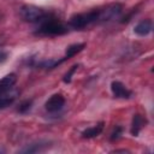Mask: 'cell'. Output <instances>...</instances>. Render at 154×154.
<instances>
[{
    "mask_svg": "<svg viewBox=\"0 0 154 154\" xmlns=\"http://www.w3.org/2000/svg\"><path fill=\"white\" fill-rule=\"evenodd\" d=\"M47 147L46 143H34V144H30L23 149H20L19 152L20 153H37V152H42L45 148Z\"/></svg>",
    "mask_w": 154,
    "mask_h": 154,
    "instance_id": "4fadbf2b",
    "label": "cell"
},
{
    "mask_svg": "<svg viewBox=\"0 0 154 154\" xmlns=\"http://www.w3.org/2000/svg\"><path fill=\"white\" fill-rule=\"evenodd\" d=\"M6 59H7V53L4 51H0V64L4 63Z\"/></svg>",
    "mask_w": 154,
    "mask_h": 154,
    "instance_id": "e0dca14e",
    "label": "cell"
},
{
    "mask_svg": "<svg viewBox=\"0 0 154 154\" xmlns=\"http://www.w3.org/2000/svg\"><path fill=\"white\" fill-rule=\"evenodd\" d=\"M143 124H144L143 118L140 114H135L134 118H132V124H131V134L134 136H137L138 132H140V130L142 129Z\"/></svg>",
    "mask_w": 154,
    "mask_h": 154,
    "instance_id": "8fae6325",
    "label": "cell"
},
{
    "mask_svg": "<svg viewBox=\"0 0 154 154\" xmlns=\"http://www.w3.org/2000/svg\"><path fill=\"white\" fill-rule=\"evenodd\" d=\"M97 18H99V10H93V11H89L85 13L73 14L69 20V24L73 29H82V28H85L87 25L96 22Z\"/></svg>",
    "mask_w": 154,
    "mask_h": 154,
    "instance_id": "7a4b0ae2",
    "label": "cell"
},
{
    "mask_svg": "<svg viewBox=\"0 0 154 154\" xmlns=\"http://www.w3.org/2000/svg\"><path fill=\"white\" fill-rule=\"evenodd\" d=\"M77 67H78V65H73V66L65 73V76H64V82H65V83H70V82H71V77H72L73 72L77 70Z\"/></svg>",
    "mask_w": 154,
    "mask_h": 154,
    "instance_id": "9a60e30c",
    "label": "cell"
},
{
    "mask_svg": "<svg viewBox=\"0 0 154 154\" xmlns=\"http://www.w3.org/2000/svg\"><path fill=\"white\" fill-rule=\"evenodd\" d=\"M85 47V43H75V45H71L66 48V52H65V58L69 59L73 55H76L77 53H79L83 48Z\"/></svg>",
    "mask_w": 154,
    "mask_h": 154,
    "instance_id": "7c38bea8",
    "label": "cell"
},
{
    "mask_svg": "<svg viewBox=\"0 0 154 154\" xmlns=\"http://www.w3.org/2000/svg\"><path fill=\"white\" fill-rule=\"evenodd\" d=\"M1 152H4V150H2V149H0V153H1Z\"/></svg>",
    "mask_w": 154,
    "mask_h": 154,
    "instance_id": "ac0fdd59",
    "label": "cell"
},
{
    "mask_svg": "<svg viewBox=\"0 0 154 154\" xmlns=\"http://www.w3.org/2000/svg\"><path fill=\"white\" fill-rule=\"evenodd\" d=\"M20 17L25 20V22H30V23H37V22H42L45 18L48 17V14L40 7L34 6V5H24L20 7L19 10Z\"/></svg>",
    "mask_w": 154,
    "mask_h": 154,
    "instance_id": "3957f363",
    "label": "cell"
},
{
    "mask_svg": "<svg viewBox=\"0 0 154 154\" xmlns=\"http://www.w3.org/2000/svg\"><path fill=\"white\" fill-rule=\"evenodd\" d=\"M65 105V99L60 94H54L52 95L45 103V108L49 113H57L59 112Z\"/></svg>",
    "mask_w": 154,
    "mask_h": 154,
    "instance_id": "5b68a950",
    "label": "cell"
},
{
    "mask_svg": "<svg viewBox=\"0 0 154 154\" xmlns=\"http://www.w3.org/2000/svg\"><path fill=\"white\" fill-rule=\"evenodd\" d=\"M153 29V23L150 19H144V20H141L140 23H137L134 28V31L140 35V36H146L148 35Z\"/></svg>",
    "mask_w": 154,
    "mask_h": 154,
    "instance_id": "ba28073f",
    "label": "cell"
},
{
    "mask_svg": "<svg viewBox=\"0 0 154 154\" xmlns=\"http://www.w3.org/2000/svg\"><path fill=\"white\" fill-rule=\"evenodd\" d=\"M102 129H103V123H99V124H96V125H94V126H91V128L85 129V130L82 132V137H84V138L96 137V136H99V135L101 134Z\"/></svg>",
    "mask_w": 154,
    "mask_h": 154,
    "instance_id": "30bf717a",
    "label": "cell"
},
{
    "mask_svg": "<svg viewBox=\"0 0 154 154\" xmlns=\"http://www.w3.org/2000/svg\"><path fill=\"white\" fill-rule=\"evenodd\" d=\"M111 90H112V94L116 97H119V99H129V97H131V91L119 81H113L111 83Z\"/></svg>",
    "mask_w": 154,
    "mask_h": 154,
    "instance_id": "8992f818",
    "label": "cell"
},
{
    "mask_svg": "<svg viewBox=\"0 0 154 154\" xmlns=\"http://www.w3.org/2000/svg\"><path fill=\"white\" fill-rule=\"evenodd\" d=\"M18 96V91L17 90H8L4 94L0 95V109L1 108H5L7 106H10L11 103H13V101L17 99Z\"/></svg>",
    "mask_w": 154,
    "mask_h": 154,
    "instance_id": "9c48e42d",
    "label": "cell"
},
{
    "mask_svg": "<svg viewBox=\"0 0 154 154\" xmlns=\"http://www.w3.org/2000/svg\"><path fill=\"white\" fill-rule=\"evenodd\" d=\"M120 12H122V5H119V4L108 5L103 10H99V18H97V20H101V22L111 20V19L116 18L117 16H119Z\"/></svg>",
    "mask_w": 154,
    "mask_h": 154,
    "instance_id": "277c9868",
    "label": "cell"
},
{
    "mask_svg": "<svg viewBox=\"0 0 154 154\" xmlns=\"http://www.w3.org/2000/svg\"><path fill=\"white\" fill-rule=\"evenodd\" d=\"M17 82V77L14 73H10V75H6L5 77H2L0 79V95L11 90L13 88V85L16 84Z\"/></svg>",
    "mask_w": 154,
    "mask_h": 154,
    "instance_id": "52a82bcc",
    "label": "cell"
},
{
    "mask_svg": "<svg viewBox=\"0 0 154 154\" xmlns=\"http://www.w3.org/2000/svg\"><path fill=\"white\" fill-rule=\"evenodd\" d=\"M120 135H122V128L120 126H116V129L112 131V134H111V140L112 141H114V140H118L119 137H120Z\"/></svg>",
    "mask_w": 154,
    "mask_h": 154,
    "instance_id": "2e32d148",
    "label": "cell"
},
{
    "mask_svg": "<svg viewBox=\"0 0 154 154\" xmlns=\"http://www.w3.org/2000/svg\"><path fill=\"white\" fill-rule=\"evenodd\" d=\"M40 26L37 28L36 34L38 35H45V36H57V35H63L67 32V28L61 24L60 22L53 19V18H45L42 22H40Z\"/></svg>",
    "mask_w": 154,
    "mask_h": 154,
    "instance_id": "6da1fadb",
    "label": "cell"
},
{
    "mask_svg": "<svg viewBox=\"0 0 154 154\" xmlns=\"http://www.w3.org/2000/svg\"><path fill=\"white\" fill-rule=\"evenodd\" d=\"M31 100H26V101H23L20 105H19V107H18V112H20V113H24V112H26L28 109H30V107H31Z\"/></svg>",
    "mask_w": 154,
    "mask_h": 154,
    "instance_id": "5bb4252c",
    "label": "cell"
}]
</instances>
